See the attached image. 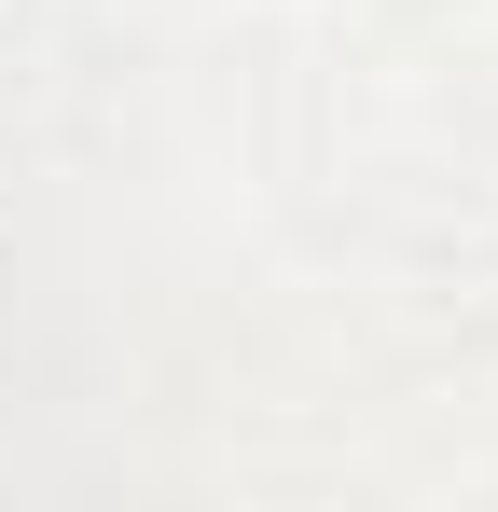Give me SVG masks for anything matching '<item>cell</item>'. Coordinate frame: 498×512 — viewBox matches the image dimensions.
<instances>
[{
    "label": "cell",
    "instance_id": "6da1fadb",
    "mask_svg": "<svg viewBox=\"0 0 498 512\" xmlns=\"http://www.w3.org/2000/svg\"><path fill=\"white\" fill-rule=\"evenodd\" d=\"M402 14H443V0H402Z\"/></svg>",
    "mask_w": 498,
    "mask_h": 512
}]
</instances>
